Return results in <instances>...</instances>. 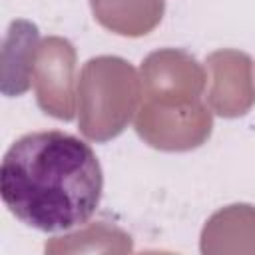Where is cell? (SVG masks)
<instances>
[{
    "instance_id": "obj_1",
    "label": "cell",
    "mask_w": 255,
    "mask_h": 255,
    "mask_svg": "<svg viewBox=\"0 0 255 255\" xmlns=\"http://www.w3.org/2000/svg\"><path fill=\"white\" fill-rule=\"evenodd\" d=\"M104 171L78 135L48 129L18 137L0 165V193L8 211L44 233L88 223L100 207Z\"/></svg>"
}]
</instances>
